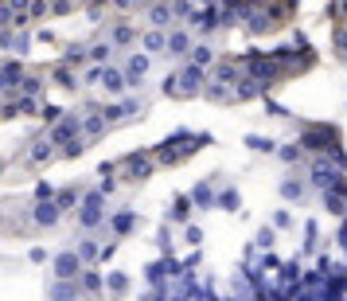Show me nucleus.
<instances>
[{"instance_id":"20e7f679","label":"nucleus","mask_w":347,"mask_h":301,"mask_svg":"<svg viewBox=\"0 0 347 301\" xmlns=\"http://www.w3.org/2000/svg\"><path fill=\"white\" fill-rule=\"evenodd\" d=\"M145 75V59H133L129 63V78H141Z\"/></svg>"},{"instance_id":"f257e3e1","label":"nucleus","mask_w":347,"mask_h":301,"mask_svg":"<svg viewBox=\"0 0 347 301\" xmlns=\"http://www.w3.org/2000/svg\"><path fill=\"white\" fill-rule=\"evenodd\" d=\"M55 266H59V274H63V278H71V274H78V258H74V255H63Z\"/></svg>"},{"instance_id":"7ed1b4c3","label":"nucleus","mask_w":347,"mask_h":301,"mask_svg":"<svg viewBox=\"0 0 347 301\" xmlns=\"http://www.w3.org/2000/svg\"><path fill=\"white\" fill-rule=\"evenodd\" d=\"M55 215H59V211L51 208V204H47V208H39V211H35V219H39V223H55Z\"/></svg>"},{"instance_id":"39448f33","label":"nucleus","mask_w":347,"mask_h":301,"mask_svg":"<svg viewBox=\"0 0 347 301\" xmlns=\"http://www.w3.org/2000/svg\"><path fill=\"white\" fill-rule=\"evenodd\" d=\"M195 63H199V67H207V63H211V51H207V47H195Z\"/></svg>"},{"instance_id":"f03ea898","label":"nucleus","mask_w":347,"mask_h":301,"mask_svg":"<svg viewBox=\"0 0 347 301\" xmlns=\"http://www.w3.org/2000/svg\"><path fill=\"white\" fill-rule=\"evenodd\" d=\"M101 86H109V90H121L125 82H121V75H117V71H101Z\"/></svg>"}]
</instances>
